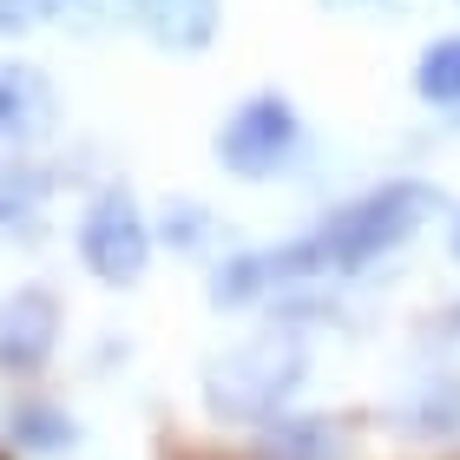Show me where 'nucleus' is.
I'll return each mask as SVG.
<instances>
[{"label": "nucleus", "mask_w": 460, "mask_h": 460, "mask_svg": "<svg viewBox=\"0 0 460 460\" xmlns=\"http://www.w3.org/2000/svg\"><path fill=\"white\" fill-rule=\"evenodd\" d=\"M211 164L230 184H283L309 164V119L283 86H250L230 99V112L211 132Z\"/></svg>", "instance_id": "3"}, {"label": "nucleus", "mask_w": 460, "mask_h": 460, "mask_svg": "<svg viewBox=\"0 0 460 460\" xmlns=\"http://www.w3.org/2000/svg\"><path fill=\"white\" fill-rule=\"evenodd\" d=\"M0 460H7V454H0Z\"/></svg>", "instance_id": "19"}, {"label": "nucleus", "mask_w": 460, "mask_h": 460, "mask_svg": "<svg viewBox=\"0 0 460 460\" xmlns=\"http://www.w3.org/2000/svg\"><path fill=\"white\" fill-rule=\"evenodd\" d=\"M47 204H53V178L33 158H0V243H40L47 237Z\"/></svg>", "instance_id": "10"}, {"label": "nucleus", "mask_w": 460, "mask_h": 460, "mask_svg": "<svg viewBox=\"0 0 460 460\" xmlns=\"http://www.w3.org/2000/svg\"><path fill=\"white\" fill-rule=\"evenodd\" d=\"M59 27L79 33V40L132 33V0H59Z\"/></svg>", "instance_id": "14"}, {"label": "nucleus", "mask_w": 460, "mask_h": 460, "mask_svg": "<svg viewBox=\"0 0 460 460\" xmlns=\"http://www.w3.org/2000/svg\"><path fill=\"white\" fill-rule=\"evenodd\" d=\"M441 243H447V263L460 270V198H447V217H441Z\"/></svg>", "instance_id": "17"}, {"label": "nucleus", "mask_w": 460, "mask_h": 460, "mask_svg": "<svg viewBox=\"0 0 460 460\" xmlns=\"http://www.w3.org/2000/svg\"><path fill=\"white\" fill-rule=\"evenodd\" d=\"M441 336L460 349V303H454V309H441Z\"/></svg>", "instance_id": "18"}, {"label": "nucleus", "mask_w": 460, "mask_h": 460, "mask_svg": "<svg viewBox=\"0 0 460 460\" xmlns=\"http://www.w3.org/2000/svg\"><path fill=\"white\" fill-rule=\"evenodd\" d=\"M7 441L33 460H59V454L79 447V421L59 402H47V394H20L13 414H7Z\"/></svg>", "instance_id": "13"}, {"label": "nucleus", "mask_w": 460, "mask_h": 460, "mask_svg": "<svg viewBox=\"0 0 460 460\" xmlns=\"http://www.w3.org/2000/svg\"><path fill=\"white\" fill-rule=\"evenodd\" d=\"M152 230H158V250H172V257L211 263L217 250H230V224L217 217V204H204V198H164L152 211Z\"/></svg>", "instance_id": "11"}, {"label": "nucleus", "mask_w": 460, "mask_h": 460, "mask_svg": "<svg viewBox=\"0 0 460 460\" xmlns=\"http://www.w3.org/2000/svg\"><path fill=\"white\" fill-rule=\"evenodd\" d=\"M132 33L158 59H211L224 40V0H132Z\"/></svg>", "instance_id": "7"}, {"label": "nucleus", "mask_w": 460, "mask_h": 460, "mask_svg": "<svg viewBox=\"0 0 460 460\" xmlns=\"http://www.w3.org/2000/svg\"><path fill=\"white\" fill-rule=\"evenodd\" d=\"M388 421L408 441H460V368H428L414 388L388 408Z\"/></svg>", "instance_id": "9"}, {"label": "nucleus", "mask_w": 460, "mask_h": 460, "mask_svg": "<svg viewBox=\"0 0 460 460\" xmlns=\"http://www.w3.org/2000/svg\"><path fill=\"white\" fill-rule=\"evenodd\" d=\"M250 454L257 460H349V428L342 414L277 408L270 421L250 428Z\"/></svg>", "instance_id": "8"}, {"label": "nucleus", "mask_w": 460, "mask_h": 460, "mask_svg": "<svg viewBox=\"0 0 460 460\" xmlns=\"http://www.w3.org/2000/svg\"><path fill=\"white\" fill-rule=\"evenodd\" d=\"M303 382H309V329L270 316L263 329H250L243 342H230L204 362L198 402L217 428H257L296 402Z\"/></svg>", "instance_id": "2"}, {"label": "nucleus", "mask_w": 460, "mask_h": 460, "mask_svg": "<svg viewBox=\"0 0 460 460\" xmlns=\"http://www.w3.org/2000/svg\"><path fill=\"white\" fill-rule=\"evenodd\" d=\"M408 93L421 112L460 119V27H441V33L421 40V53L408 66Z\"/></svg>", "instance_id": "12"}, {"label": "nucleus", "mask_w": 460, "mask_h": 460, "mask_svg": "<svg viewBox=\"0 0 460 460\" xmlns=\"http://www.w3.org/2000/svg\"><path fill=\"white\" fill-rule=\"evenodd\" d=\"M59 27V0H0V40H33Z\"/></svg>", "instance_id": "15"}, {"label": "nucleus", "mask_w": 460, "mask_h": 460, "mask_svg": "<svg viewBox=\"0 0 460 460\" xmlns=\"http://www.w3.org/2000/svg\"><path fill=\"white\" fill-rule=\"evenodd\" d=\"M323 13H342V20H402L408 0H316Z\"/></svg>", "instance_id": "16"}, {"label": "nucleus", "mask_w": 460, "mask_h": 460, "mask_svg": "<svg viewBox=\"0 0 460 460\" xmlns=\"http://www.w3.org/2000/svg\"><path fill=\"white\" fill-rule=\"evenodd\" d=\"M59 336H66V303L53 283H13L0 296V375L7 382H33L59 355Z\"/></svg>", "instance_id": "5"}, {"label": "nucleus", "mask_w": 460, "mask_h": 460, "mask_svg": "<svg viewBox=\"0 0 460 460\" xmlns=\"http://www.w3.org/2000/svg\"><path fill=\"white\" fill-rule=\"evenodd\" d=\"M59 86L33 59H0V158H33L59 138Z\"/></svg>", "instance_id": "6"}, {"label": "nucleus", "mask_w": 460, "mask_h": 460, "mask_svg": "<svg viewBox=\"0 0 460 460\" xmlns=\"http://www.w3.org/2000/svg\"><path fill=\"white\" fill-rule=\"evenodd\" d=\"M441 217H447L441 184L421 178V172H394V178H375L362 191H349L342 204H329L309 224V237H316L323 277L355 283V277H375L388 257H402L408 243H421Z\"/></svg>", "instance_id": "1"}, {"label": "nucleus", "mask_w": 460, "mask_h": 460, "mask_svg": "<svg viewBox=\"0 0 460 460\" xmlns=\"http://www.w3.org/2000/svg\"><path fill=\"white\" fill-rule=\"evenodd\" d=\"M73 257L79 270L99 283V289H138L152 277V257H158V230L145 198L132 191L125 178H106L79 198L73 211Z\"/></svg>", "instance_id": "4"}]
</instances>
